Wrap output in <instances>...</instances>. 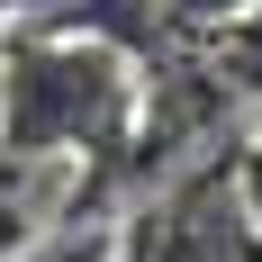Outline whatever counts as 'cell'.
<instances>
[{
  "mask_svg": "<svg viewBox=\"0 0 262 262\" xmlns=\"http://www.w3.org/2000/svg\"><path fill=\"white\" fill-rule=\"evenodd\" d=\"M136 127V73L100 36H36L0 63V154L81 163Z\"/></svg>",
  "mask_w": 262,
  "mask_h": 262,
  "instance_id": "1",
  "label": "cell"
},
{
  "mask_svg": "<svg viewBox=\"0 0 262 262\" xmlns=\"http://www.w3.org/2000/svg\"><path fill=\"white\" fill-rule=\"evenodd\" d=\"M163 27H181V36H226V27H244L262 9V0H154Z\"/></svg>",
  "mask_w": 262,
  "mask_h": 262,
  "instance_id": "2",
  "label": "cell"
},
{
  "mask_svg": "<svg viewBox=\"0 0 262 262\" xmlns=\"http://www.w3.org/2000/svg\"><path fill=\"white\" fill-rule=\"evenodd\" d=\"M27 226H36V217H27V199H18V163L0 154V262L27 253Z\"/></svg>",
  "mask_w": 262,
  "mask_h": 262,
  "instance_id": "3",
  "label": "cell"
}]
</instances>
